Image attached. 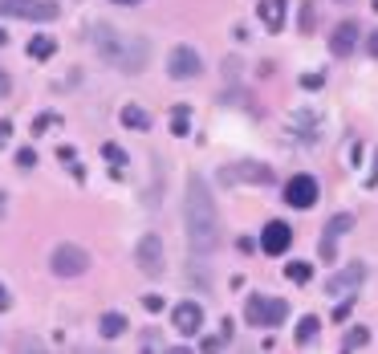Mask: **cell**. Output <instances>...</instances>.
Wrapping results in <instances>:
<instances>
[{
    "instance_id": "7",
    "label": "cell",
    "mask_w": 378,
    "mask_h": 354,
    "mask_svg": "<svg viewBox=\"0 0 378 354\" xmlns=\"http://www.w3.org/2000/svg\"><path fill=\"white\" fill-rule=\"evenodd\" d=\"M204 70V57L191 49V45H175L167 57V74L175 78V82H187V78H196Z\"/></svg>"
},
{
    "instance_id": "23",
    "label": "cell",
    "mask_w": 378,
    "mask_h": 354,
    "mask_svg": "<svg viewBox=\"0 0 378 354\" xmlns=\"http://www.w3.org/2000/svg\"><path fill=\"white\" fill-rule=\"evenodd\" d=\"M102 151H106V159H110V163H114V167H110V171H114V176H126V163H130V159H126L123 151H118V147H114V143H106V147H102Z\"/></svg>"
},
{
    "instance_id": "40",
    "label": "cell",
    "mask_w": 378,
    "mask_h": 354,
    "mask_svg": "<svg viewBox=\"0 0 378 354\" xmlns=\"http://www.w3.org/2000/svg\"><path fill=\"white\" fill-rule=\"evenodd\" d=\"M375 8H378V0H375Z\"/></svg>"
},
{
    "instance_id": "31",
    "label": "cell",
    "mask_w": 378,
    "mask_h": 354,
    "mask_svg": "<svg viewBox=\"0 0 378 354\" xmlns=\"http://www.w3.org/2000/svg\"><path fill=\"white\" fill-rule=\"evenodd\" d=\"M224 342H228V338H224V334H220V338H204V351H220V346H224Z\"/></svg>"
},
{
    "instance_id": "34",
    "label": "cell",
    "mask_w": 378,
    "mask_h": 354,
    "mask_svg": "<svg viewBox=\"0 0 378 354\" xmlns=\"http://www.w3.org/2000/svg\"><path fill=\"white\" fill-rule=\"evenodd\" d=\"M366 187H378V155H375V171L366 176Z\"/></svg>"
},
{
    "instance_id": "26",
    "label": "cell",
    "mask_w": 378,
    "mask_h": 354,
    "mask_svg": "<svg viewBox=\"0 0 378 354\" xmlns=\"http://www.w3.org/2000/svg\"><path fill=\"white\" fill-rule=\"evenodd\" d=\"M317 249H322V257H326V261H334V257H337V249H334V236H322V244H317Z\"/></svg>"
},
{
    "instance_id": "11",
    "label": "cell",
    "mask_w": 378,
    "mask_h": 354,
    "mask_svg": "<svg viewBox=\"0 0 378 354\" xmlns=\"http://www.w3.org/2000/svg\"><path fill=\"white\" fill-rule=\"evenodd\" d=\"M313 200H317V179L313 176H293L285 183V204H293V208H313Z\"/></svg>"
},
{
    "instance_id": "2",
    "label": "cell",
    "mask_w": 378,
    "mask_h": 354,
    "mask_svg": "<svg viewBox=\"0 0 378 354\" xmlns=\"http://www.w3.org/2000/svg\"><path fill=\"white\" fill-rule=\"evenodd\" d=\"M94 49L106 65L123 70V74H143L147 61H151V41L147 37H134V33H123L114 25H94Z\"/></svg>"
},
{
    "instance_id": "9",
    "label": "cell",
    "mask_w": 378,
    "mask_h": 354,
    "mask_svg": "<svg viewBox=\"0 0 378 354\" xmlns=\"http://www.w3.org/2000/svg\"><path fill=\"white\" fill-rule=\"evenodd\" d=\"M171 322H175V330H179V334L196 338V334L204 330V306H200V302H179L175 313H171Z\"/></svg>"
},
{
    "instance_id": "10",
    "label": "cell",
    "mask_w": 378,
    "mask_h": 354,
    "mask_svg": "<svg viewBox=\"0 0 378 354\" xmlns=\"http://www.w3.org/2000/svg\"><path fill=\"white\" fill-rule=\"evenodd\" d=\"M289 244H293V228H289V224L285 220H269L264 224V232H260V249H264V253L281 257Z\"/></svg>"
},
{
    "instance_id": "3",
    "label": "cell",
    "mask_w": 378,
    "mask_h": 354,
    "mask_svg": "<svg viewBox=\"0 0 378 354\" xmlns=\"http://www.w3.org/2000/svg\"><path fill=\"white\" fill-rule=\"evenodd\" d=\"M134 265L143 269L147 277H159L167 269V249H163V236L159 232H143L138 244H134Z\"/></svg>"
},
{
    "instance_id": "30",
    "label": "cell",
    "mask_w": 378,
    "mask_h": 354,
    "mask_svg": "<svg viewBox=\"0 0 378 354\" xmlns=\"http://www.w3.org/2000/svg\"><path fill=\"white\" fill-rule=\"evenodd\" d=\"M57 159H61V163H74L78 155H74V147H57Z\"/></svg>"
},
{
    "instance_id": "14",
    "label": "cell",
    "mask_w": 378,
    "mask_h": 354,
    "mask_svg": "<svg viewBox=\"0 0 378 354\" xmlns=\"http://www.w3.org/2000/svg\"><path fill=\"white\" fill-rule=\"evenodd\" d=\"M256 12H260V21H264L269 33H281L285 29V0H260Z\"/></svg>"
},
{
    "instance_id": "33",
    "label": "cell",
    "mask_w": 378,
    "mask_h": 354,
    "mask_svg": "<svg viewBox=\"0 0 378 354\" xmlns=\"http://www.w3.org/2000/svg\"><path fill=\"white\" fill-rule=\"evenodd\" d=\"M8 306H12V298H8V289H4V285H0V313L8 310Z\"/></svg>"
},
{
    "instance_id": "20",
    "label": "cell",
    "mask_w": 378,
    "mask_h": 354,
    "mask_svg": "<svg viewBox=\"0 0 378 354\" xmlns=\"http://www.w3.org/2000/svg\"><path fill=\"white\" fill-rule=\"evenodd\" d=\"M354 224H358V220H354V216H350V212H337L334 220L326 224V236H334V240H337V236H346V232H350V228H354Z\"/></svg>"
},
{
    "instance_id": "6",
    "label": "cell",
    "mask_w": 378,
    "mask_h": 354,
    "mask_svg": "<svg viewBox=\"0 0 378 354\" xmlns=\"http://www.w3.org/2000/svg\"><path fill=\"white\" fill-rule=\"evenodd\" d=\"M49 265L57 277H82L85 269H90V253L78 249V244H70V240H61L53 253H49Z\"/></svg>"
},
{
    "instance_id": "22",
    "label": "cell",
    "mask_w": 378,
    "mask_h": 354,
    "mask_svg": "<svg viewBox=\"0 0 378 354\" xmlns=\"http://www.w3.org/2000/svg\"><path fill=\"white\" fill-rule=\"evenodd\" d=\"M285 277H289L293 285H305V281L313 277V269H309V261H293V265L285 269Z\"/></svg>"
},
{
    "instance_id": "39",
    "label": "cell",
    "mask_w": 378,
    "mask_h": 354,
    "mask_svg": "<svg viewBox=\"0 0 378 354\" xmlns=\"http://www.w3.org/2000/svg\"><path fill=\"white\" fill-rule=\"evenodd\" d=\"M0 147H4V134H0Z\"/></svg>"
},
{
    "instance_id": "1",
    "label": "cell",
    "mask_w": 378,
    "mask_h": 354,
    "mask_svg": "<svg viewBox=\"0 0 378 354\" xmlns=\"http://www.w3.org/2000/svg\"><path fill=\"white\" fill-rule=\"evenodd\" d=\"M183 228H187L191 253H211L220 244V212H216L208 179L200 171H191L187 187H183Z\"/></svg>"
},
{
    "instance_id": "29",
    "label": "cell",
    "mask_w": 378,
    "mask_h": 354,
    "mask_svg": "<svg viewBox=\"0 0 378 354\" xmlns=\"http://www.w3.org/2000/svg\"><path fill=\"white\" fill-rule=\"evenodd\" d=\"M301 29H305V33L313 29V4H305V12H301Z\"/></svg>"
},
{
    "instance_id": "12",
    "label": "cell",
    "mask_w": 378,
    "mask_h": 354,
    "mask_svg": "<svg viewBox=\"0 0 378 354\" xmlns=\"http://www.w3.org/2000/svg\"><path fill=\"white\" fill-rule=\"evenodd\" d=\"M354 45H358V21H342L334 29V37H330V49H334L337 57H350Z\"/></svg>"
},
{
    "instance_id": "5",
    "label": "cell",
    "mask_w": 378,
    "mask_h": 354,
    "mask_svg": "<svg viewBox=\"0 0 378 354\" xmlns=\"http://www.w3.org/2000/svg\"><path fill=\"white\" fill-rule=\"evenodd\" d=\"M57 4L53 0H0V17L12 21H57Z\"/></svg>"
},
{
    "instance_id": "18",
    "label": "cell",
    "mask_w": 378,
    "mask_h": 354,
    "mask_svg": "<svg viewBox=\"0 0 378 354\" xmlns=\"http://www.w3.org/2000/svg\"><path fill=\"white\" fill-rule=\"evenodd\" d=\"M53 53H57V41L53 37H33L29 41V57H37V61H49Z\"/></svg>"
},
{
    "instance_id": "35",
    "label": "cell",
    "mask_w": 378,
    "mask_h": 354,
    "mask_svg": "<svg viewBox=\"0 0 378 354\" xmlns=\"http://www.w3.org/2000/svg\"><path fill=\"white\" fill-rule=\"evenodd\" d=\"M370 53H375V57H378V29H375V33H370Z\"/></svg>"
},
{
    "instance_id": "19",
    "label": "cell",
    "mask_w": 378,
    "mask_h": 354,
    "mask_svg": "<svg viewBox=\"0 0 378 354\" xmlns=\"http://www.w3.org/2000/svg\"><path fill=\"white\" fill-rule=\"evenodd\" d=\"M317 330H322V322H317L313 313H309V317H301V322H297V342H305V346H309V342L317 338Z\"/></svg>"
},
{
    "instance_id": "17",
    "label": "cell",
    "mask_w": 378,
    "mask_h": 354,
    "mask_svg": "<svg viewBox=\"0 0 378 354\" xmlns=\"http://www.w3.org/2000/svg\"><path fill=\"white\" fill-rule=\"evenodd\" d=\"M123 127L126 131H147L151 127V114L143 106H123Z\"/></svg>"
},
{
    "instance_id": "37",
    "label": "cell",
    "mask_w": 378,
    "mask_h": 354,
    "mask_svg": "<svg viewBox=\"0 0 378 354\" xmlns=\"http://www.w3.org/2000/svg\"><path fill=\"white\" fill-rule=\"evenodd\" d=\"M4 208H8V204H4V196H0V216H4Z\"/></svg>"
},
{
    "instance_id": "36",
    "label": "cell",
    "mask_w": 378,
    "mask_h": 354,
    "mask_svg": "<svg viewBox=\"0 0 378 354\" xmlns=\"http://www.w3.org/2000/svg\"><path fill=\"white\" fill-rule=\"evenodd\" d=\"M4 41H8V33H4V29H0V49H4Z\"/></svg>"
},
{
    "instance_id": "8",
    "label": "cell",
    "mask_w": 378,
    "mask_h": 354,
    "mask_svg": "<svg viewBox=\"0 0 378 354\" xmlns=\"http://www.w3.org/2000/svg\"><path fill=\"white\" fill-rule=\"evenodd\" d=\"M362 281H366V265L358 261V265H346V269H337V273H330V277H326V293H330V298H346V293H354Z\"/></svg>"
},
{
    "instance_id": "24",
    "label": "cell",
    "mask_w": 378,
    "mask_h": 354,
    "mask_svg": "<svg viewBox=\"0 0 378 354\" xmlns=\"http://www.w3.org/2000/svg\"><path fill=\"white\" fill-rule=\"evenodd\" d=\"M187 118H191V110H187V106H175V114H171V131L187 134Z\"/></svg>"
},
{
    "instance_id": "4",
    "label": "cell",
    "mask_w": 378,
    "mask_h": 354,
    "mask_svg": "<svg viewBox=\"0 0 378 354\" xmlns=\"http://www.w3.org/2000/svg\"><path fill=\"white\" fill-rule=\"evenodd\" d=\"M285 313H289V306H285L281 298H249V306H244V322L256 326V330H269V326H281V322H285Z\"/></svg>"
},
{
    "instance_id": "25",
    "label": "cell",
    "mask_w": 378,
    "mask_h": 354,
    "mask_svg": "<svg viewBox=\"0 0 378 354\" xmlns=\"http://www.w3.org/2000/svg\"><path fill=\"white\" fill-rule=\"evenodd\" d=\"M17 167H25V171H29V167H37V151H33V147L17 151Z\"/></svg>"
},
{
    "instance_id": "32",
    "label": "cell",
    "mask_w": 378,
    "mask_h": 354,
    "mask_svg": "<svg viewBox=\"0 0 378 354\" xmlns=\"http://www.w3.org/2000/svg\"><path fill=\"white\" fill-rule=\"evenodd\" d=\"M8 90H12V78H8V74L0 70V98H8Z\"/></svg>"
},
{
    "instance_id": "13",
    "label": "cell",
    "mask_w": 378,
    "mask_h": 354,
    "mask_svg": "<svg viewBox=\"0 0 378 354\" xmlns=\"http://www.w3.org/2000/svg\"><path fill=\"white\" fill-rule=\"evenodd\" d=\"M236 179H249V183H273V167H256V163H240V167H224V183H236Z\"/></svg>"
},
{
    "instance_id": "16",
    "label": "cell",
    "mask_w": 378,
    "mask_h": 354,
    "mask_svg": "<svg viewBox=\"0 0 378 354\" xmlns=\"http://www.w3.org/2000/svg\"><path fill=\"white\" fill-rule=\"evenodd\" d=\"M98 330H102V338H123L126 330V317L123 313H102V322H98Z\"/></svg>"
},
{
    "instance_id": "27",
    "label": "cell",
    "mask_w": 378,
    "mask_h": 354,
    "mask_svg": "<svg viewBox=\"0 0 378 354\" xmlns=\"http://www.w3.org/2000/svg\"><path fill=\"white\" fill-rule=\"evenodd\" d=\"M143 306H147L151 313H159V310H163V298H159V293H147V298H143Z\"/></svg>"
},
{
    "instance_id": "15",
    "label": "cell",
    "mask_w": 378,
    "mask_h": 354,
    "mask_svg": "<svg viewBox=\"0 0 378 354\" xmlns=\"http://www.w3.org/2000/svg\"><path fill=\"white\" fill-rule=\"evenodd\" d=\"M289 127H293L305 143H313V138H317V131H322V118H317V110H297L293 118H289Z\"/></svg>"
},
{
    "instance_id": "21",
    "label": "cell",
    "mask_w": 378,
    "mask_h": 354,
    "mask_svg": "<svg viewBox=\"0 0 378 354\" xmlns=\"http://www.w3.org/2000/svg\"><path fill=\"white\" fill-rule=\"evenodd\" d=\"M366 342H370V330H366V326H354V330L346 334V342H342V346H346V351H362Z\"/></svg>"
},
{
    "instance_id": "38",
    "label": "cell",
    "mask_w": 378,
    "mask_h": 354,
    "mask_svg": "<svg viewBox=\"0 0 378 354\" xmlns=\"http://www.w3.org/2000/svg\"><path fill=\"white\" fill-rule=\"evenodd\" d=\"M114 4H138V0H114Z\"/></svg>"
},
{
    "instance_id": "28",
    "label": "cell",
    "mask_w": 378,
    "mask_h": 354,
    "mask_svg": "<svg viewBox=\"0 0 378 354\" xmlns=\"http://www.w3.org/2000/svg\"><path fill=\"white\" fill-rule=\"evenodd\" d=\"M322 82H326L322 74H301V86H305V90H317Z\"/></svg>"
}]
</instances>
